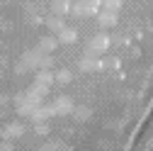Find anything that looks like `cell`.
<instances>
[{
	"label": "cell",
	"mask_w": 153,
	"mask_h": 151,
	"mask_svg": "<svg viewBox=\"0 0 153 151\" xmlns=\"http://www.w3.org/2000/svg\"><path fill=\"white\" fill-rule=\"evenodd\" d=\"M109 46V39L107 37H95V39L90 42V46H88V51L90 54H100V51H105Z\"/></svg>",
	"instance_id": "1"
},
{
	"label": "cell",
	"mask_w": 153,
	"mask_h": 151,
	"mask_svg": "<svg viewBox=\"0 0 153 151\" xmlns=\"http://www.w3.org/2000/svg\"><path fill=\"white\" fill-rule=\"evenodd\" d=\"M100 20H102V27H112L114 22H117V15L107 10V12H102V15H100Z\"/></svg>",
	"instance_id": "2"
},
{
	"label": "cell",
	"mask_w": 153,
	"mask_h": 151,
	"mask_svg": "<svg viewBox=\"0 0 153 151\" xmlns=\"http://www.w3.org/2000/svg\"><path fill=\"white\" fill-rule=\"evenodd\" d=\"M73 39H75V32H73V29H61V42L71 44Z\"/></svg>",
	"instance_id": "3"
},
{
	"label": "cell",
	"mask_w": 153,
	"mask_h": 151,
	"mask_svg": "<svg viewBox=\"0 0 153 151\" xmlns=\"http://www.w3.org/2000/svg\"><path fill=\"white\" fill-rule=\"evenodd\" d=\"M53 46H56L53 39H42V49H53Z\"/></svg>",
	"instance_id": "4"
},
{
	"label": "cell",
	"mask_w": 153,
	"mask_h": 151,
	"mask_svg": "<svg viewBox=\"0 0 153 151\" xmlns=\"http://www.w3.org/2000/svg\"><path fill=\"white\" fill-rule=\"evenodd\" d=\"M59 81H61V83H68V81H71V73H68V71H61V73H59Z\"/></svg>",
	"instance_id": "5"
}]
</instances>
